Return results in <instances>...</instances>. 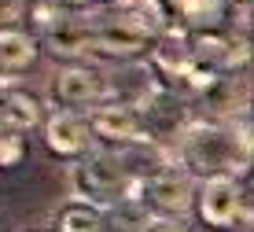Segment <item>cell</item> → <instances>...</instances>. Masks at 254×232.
I'll return each mask as SVG.
<instances>
[{
  "mask_svg": "<svg viewBox=\"0 0 254 232\" xmlns=\"http://www.w3.org/2000/svg\"><path fill=\"white\" fill-rule=\"evenodd\" d=\"M185 30H210L225 22V0H170Z\"/></svg>",
  "mask_w": 254,
  "mask_h": 232,
  "instance_id": "cell-16",
  "label": "cell"
},
{
  "mask_svg": "<svg viewBox=\"0 0 254 232\" xmlns=\"http://www.w3.org/2000/svg\"><path fill=\"white\" fill-rule=\"evenodd\" d=\"M103 92H107V77L85 63L63 67L52 81V96H56L59 111H92L103 103Z\"/></svg>",
  "mask_w": 254,
  "mask_h": 232,
  "instance_id": "cell-6",
  "label": "cell"
},
{
  "mask_svg": "<svg viewBox=\"0 0 254 232\" xmlns=\"http://www.w3.org/2000/svg\"><path fill=\"white\" fill-rule=\"evenodd\" d=\"M89 19H92V41H89L92 56H107V59H118V63H129L147 44H155V37L144 26L136 19H129V15H122V11H89Z\"/></svg>",
  "mask_w": 254,
  "mask_h": 232,
  "instance_id": "cell-3",
  "label": "cell"
},
{
  "mask_svg": "<svg viewBox=\"0 0 254 232\" xmlns=\"http://www.w3.org/2000/svg\"><path fill=\"white\" fill-rule=\"evenodd\" d=\"M151 232H191L185 221H177V218H162V221H155V229Z\"/></svg>",
  "mask_w": 254,
  "mask_h": 232,
  "instance_id": "cell-19",
  "label": "cell"
},
{
  "mask_svg": "<svg viewBox=\"0 0 254 232\" xmlns=\"http://www.w3.org/2000/svg\"><path fill=\"white\" fill-rule=\"evenodd\" d=\"M140 195H144V203L155 210L159 221L162 218H181V214L191 207V199H195V177L173 158V162L162 166L151 181H144Z\"/></svg>",
  "mask_w": 254,
  "mask_h": 232,
  "instance_id": "cell-5",
  "label": "cell"
},
{
  "mask_svg": "<svg viewBox=\"0 0 254 232\" xmlns=\"http://www.w3.org/2000/svg\"><path fill=\"white\" fill-rule=\"evenodd\" d=\"M236 4H254V0H236Z\"/></svg>",
  "mask_w": 254,
  "mask_h": 232,
  "instance_id": "cell-22",
  "label": "cell"
},
{
  "mask_svg": "<svg viewBox=\"0 0 254 232\" xmlns=\"http://www.w3.org/2000/svg\"><path fill=\"white\" fill-rule=\"evenodd\" d=\"M118 11L129 15V19H136L147 33H151V37H159V33L170 30V26H166V7H162V0H126Z\"/></svg>",
  "mask_w": 254,
  "mask_h": 232,
  "instance_id": "cell-17",
  "label": "cell"
},
{
  "mask_svg": "<svg viewBox=\"0 0 254 232\" xmlns=\"http://www.w3.org/2000/svg\"><path fill=\"white\" fill-rule=\"evenodd\" d=\"M247 184H251V192H254V162H251V169H247Z\"/></svg>",
  "mask_w": 254,
  "mask_h": 232,
  "instance_id": "cell-20",
  "label": "cell"
},
{
  "mask_svg": "<svg viewBox=\"0 0 254 232\" xmlns=\"http://www.w3.org/2000/svg\"><path fill=\"white\" fill-rule=\"evenodd\" d=\"M92 140H96V133L89 126V114H81V111H52L48 114L45 144L56 158L77 162V158H85L92 151Z\"/></svg>",
  "mask_w": 254,
  "mask_h": 232,
  "instance_id": "cell-8",
  "label": "cell"
},
{
  "mask_svg": "<svg viewBox=\"0 0 254 232\" xmlns=\"http://www.w3.org/2000/svg\"><path fill=\"white\" fill-rule=\"evenodd\" d=\"M89 126L96 133V140L103 144H115V148H144L155 144L151 129H147L140 107H122V103H100L89 111Z\"/></svg>",
  "mask_w": 254,
  "mask_h": 232,
  "instance_id": "cell-4",
  "label": "cell"
},
{
  "mask_svg": "<svg viewBox=\"0 0 254 232\" xmlns=\"http://www.w3.org/2000/svg\"><path fill=\"white\" fill-rule=\"evenodd\" d=\"M37 63V37L19 26H0V74L19 77Z\"/></svg>",
  "mask_w": 254,
  "mask_h": 232,
  "instance_id": "cell-13",
  "label": "cell"
},
{
  "mask_svg": "<svg viewBox=\"0 0 254 232\" xmlns=\"http://www.w3.org/2000/svg\"><path fill=\"white\" fill-rule=\"evenodd\" d=\"M159 92H162V81H155V67H151V63H140V59H129V63H118V67L107 74V92H103V103L147 107Z\"/></svg>",
  "mask_w": 254,
  "mask_h": 232,
  "instance_id": "cell-7",
  "label": "cell"
},
{
  "mask_svg": "<svg viewBox=\"0 0 254 232\" xmlns=\"http://www.w3.org/2000/svg\"><path fill=\"white\" fill-rule=\"evenodd\" d=\"M173 158L199 181L221 177V173L236 177L251 169L254 140L232 122H191L173 144Z\"/></svg>",
  "mask_w": 254,
  "mask_h": 232,
  "instance_id": "cell-1",
  "label": "cell"
},
{
  "mask_svg": "<svg viewBox=\"0 0 254 232\" xmlns=\"http://www.w3.org/2000/svg\"><path fill=\"white\" fill-rule=\"evenodd\" d=\"M22 137L26 133H19V129H11V126L0 122V166H15L26 155V140Z\"/></svg>",
  "mask_w": 254,
  "mask_h": 232,
  "instance_id": "cell-18",
  "label": "cell"
},
{
  "mask_svg": "<svg viewBox=\"0 0 254 232\" xmlns=\"http://www.w3.org/2000/svg\"><path fill=\"white\" fill-rule=\"evenodd\" d=\"M41 41H45V48L59 59L85 56V52H89V41H92L89 11H66L59 22H52L48 30H41Z\"/></svg>",
  "mask_w": 254,
  "mask_h": 232,
  "instance_id": "cell-11",
  "label": "cell"
},
{
  "mask_svg": "<svg viewBox=\"0 0 254 232\" xmlns=\"http://www.w3.org/2000/svg\"><path fill=\"white\" fill-rule=\"evenodd\" d=\"M45 107L33 92H26L22 85H11V77H0V122L19 133H30L33 126H41Z\"/></svg>",
  "mask_w": 254,
  "mask_h": 232,
  "instance_id": "cell-12",
  "label": "cell"
},
{
  "mask_svg": "<svg viewBox=\"0 0 254 232\" xmlns=\"http://www.w3.org/2000/svg\"><path fill=\"white\" fill-rule=\"evenodd\" d=\"M243 214V184L240 177L221 173V177H206L199 184V218L210 229H229L232 221H240Z\"/></svg>",
  "mask_w": 254,
  "mask_h": 232,
  "instance_id": "cell-9",
  "label": "cell"
},
{
  "mask_svg": "<svg viewBox=\"0 0 254 232\" xmlns=\"http://www.w3.org/2000/svg\"><path fill=\"white\" fill-rule=\"evenodd\" d=\"M70 188H74V199L96 203V207L107 210L111 203L126 199V195H140L144 184L133 181L122 151L115 148H92L85 158H77V166L70 169Z\"/></svg>",
  "mask_w": 254,
  "mask_h": 232,
  "instance_id": "cell-2",
  "label": "cell"
},
{
  "mask_svg": "<svg viewBox=\"0 0 254 232\" xmlns=\"http://www.w3.org/2000/svg\"><path fill=\"white\" fill-rule=\"evenodd\" d=\"M195 52H191V37L188 30H166L155 37L151 44V67L159 70V74H166L173 85H181L185 77L195 70Z\"/></svg>",
  "mask_w": 254,
  "mask_h": 232,
  "instance_id": "cell-10",
  "label": "cell"
},
{
  "mask_svg": "<svg viewBox=\"0 0 254 232\" xmlns=\"http://www.w3.org/2000/svg\"><path fill=\"white\" fill-rule=\"evenodd\" d=\"M251 232H254V221H251Z\"/></svg>",
  "mask_w": 254,
  "mask_h": 232,
  "instance_id": "cell-23",
  "label": "cell"
},
{
  "mask_svg": "<svg viewBox=\"0 0 254 232\" xmlns=\"http://www.w3.org/2000/svg\"><path fill=\"white\" fill-rule=\"evenodd\" d=\"M56 232H111L107 229V210L85 199H70L56 214Z\"/></svg>",
  "mask_w": 254,
  "mask_h": 232,
  "instance_id": "cell-15",
  "label": "cell"
},
{
  "mask_svg": "<svg viewBox=\"0 0 254 232\" xmlns=\"http://www.w3.org/2000/svg\"><path fill=\"white\" fill-rule=\"evenodd\" d=\"M155 221L159 218L144 203V195H126V199L107 207V229L111 232H151Z\"/></svg>",
  "mask_w": 254,
  "mask_h": 232,
  "instance_id": "cell-14",
  "label": "cell"
},
{
  "mask_svg": "<svg viewBox=\"0 0 254 232\" xmlns=\"http://www.w3.org/2000/svg\"><path fill=\"white\" fill-rule=\"evenodd\" d=\"M247 111H251V118H254V92H251V103H247Z\"/></svg>",
  "mask_w": 254,
  "mask_h": 232,
  "instance_id": "cell-21",
  "label": "cell"
}]
</instances>
